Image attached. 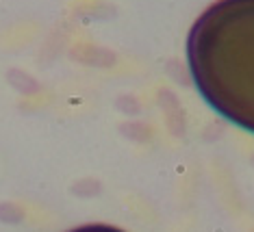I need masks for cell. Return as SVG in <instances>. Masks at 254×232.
Returning a JSON list of instances; mask_svg holds the SVG:
<instances>
[{
	"label": "cell",
	"instance_id": "obj_2",
	"mask_svg": "<svg viewBox=\"0 0 254 232\" xmlns=\"http://www.w3.org/2000/svg\"><path fill=\"white\" fill-rule=\"evenodd\" d=\"M67 232H126V230L118 228V226H111V224H85Z\"/></svg>",
	"mask_w": 254,
	"mask_h": 232
},
{
	"label": "cell",
	"instance_id": "obj_1",
	"mask_svg": "<svg viewBox=\"0 0 254 232\" xmlns=\"http://www.w3.org/2000/svg\"><path fill=\"white\" fill-rule=\"evenodd\" d=\"M195 91L219 117L254 135V0H215L187 35Z\"/></svg>",
	"mask_w": 254,
	"mask_h": 232
}]
</instances>
